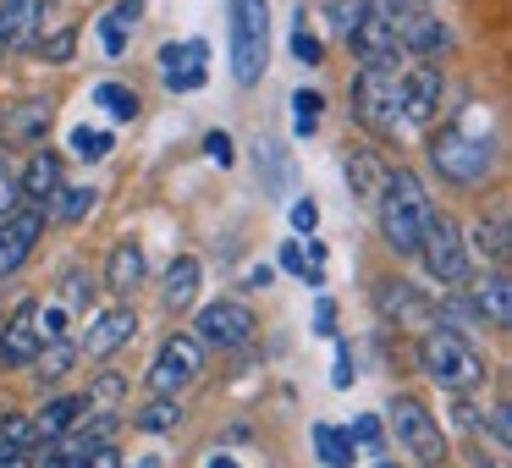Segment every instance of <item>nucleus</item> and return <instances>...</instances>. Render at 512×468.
<instances>
[{"label":"nucleus","instance_id":"obj_27","mask_svg":"<svg viewBox=\"0 0 512 468\" xmlns=\"http://www.w3.org/2000/svg\"><path fill=\"white\" fill-rule=\"evenodd\" d=\"M78 358H83V353H78V342H72V336L45 342V347L34 353V364H28V369H34V386H39V391H61V380L78 369Z\"/></svg>","mask_w":512,"mask_h":468},{"label":"nucleus","instance_id":"obj_41","mask_svg":"<svg viewBox=\"0 0 512 468\" xmlns=\"http://www.w3.org/2000/svg\"><path fill=\"white\" fill-rule=\"evenodd\" d=\"M34 50H39L45 61H72V50H78V28H61V34H50V39L39 34Z\"/></svg>","mask_w":512,"mask_h":468},{"label":"nucleus","instance_id":"obj_33","mask_svg":"<svg viewBox=\"0 0 512 468\" xmlns=\"http://www.w3.org/2000/svg\"><path fill=\"white\" fill-rule=\"evenodd\" d=\"M94 105H100L111 122H138V111H144L138 89H127V83H100V89H94Z\"/></svg>","mask_w":512,"mask_h":468},{"label":"nucleus","instance_id":"obj_32","mask_svg":"<svg viewBox=\"0 0 512 468\" xmlns=\"http://www.w3.org/2000/svg\"><path fill=\"white\" fill-rule=\"evenodd\" d=\"M133 430L138 435H177L182 430V402L177 397H149L144 408L133 413Z\"/></svg>","mask_w":512,"mask_h":468},{"label":"nucleus","instance_id":"obj_46","mask_svg":"<svg viewBox=\"0 0 512 468\" xmlns=\"http://www.w3.org/2000/svg\"><path fill=\"white\" fill-rule=\"evenodd\" d=\"M232 149H237V144H232V133H204V155H210V160H215V166H221V171H226V166H232V160H237Z\"/></svg>","mask_w":512,"mask_h":468},{"label":"nucleus","instance_id":"obj_53","mask_svg":"<svg viewBox=\"0 0 512 468\" xmlns=\"http://www.w3.org/2000/svg\"><path fill=\"white\" fill-rule=\"evenodd\" d=\"M369 6H375V12H386V17H391V12H397V6H402V0H369Z\"/></svg>","mask_w":512,"mask_h":468},{"label":"nucleus","instance_id":"obj_21","mask_svg":"<svg viewBox=\"0 0 512 468\" xmlns=\"http://www.w3.org/2000/svg\"><path fill=\"white\" fill-rule=\"evenodd\" d=\"M474 287H468V303L479 309V320L490 325V331H512V281L507 270H479V276H468Z\"/></svg>","mask_w":512,"mask_h":468},{"label":"nucleus","instance_id":"obj_42","mask_svg":"<svg viewBox=\"0 0 512 468\" xmlns=\"http://www.w3.org/2000/svg\"><path fill=\"white\" fill-rule=\"evenodd\" d=\"M17 204H23V193H17V166L0 155V215H12Z\"/></svg>","mask_w":512,"mask_h":468},{"label":"nucleus","instance_id":"obj_45","mask_svg":"<svg viewBox=\"0 0 512 468\" xmlns=\"http://www.w3.org/2000/svg\"><path fill=\"white\" fill-rule=\"evenodd\" d=\"M353 380H358L353 347H347V342H336V369H331V386H336V391H347V386H353Z\"/></svg>","mask_w":512,"mask_h":468},{"label":"nucleus","instance_id":"obj_38","mask_svg":"<svg viewBox=\"0 0 512 468\" xmlns=\"http://www.w3.org/2000/svg\"><path fill=\"white\" fill-rule=\"evenodd\" d=\"M347 435H353V446L358 452H386V419H380V413H358L353 424H347Z\"/></svg>","mask_w":512,"mask_h":468},{"label":"nucleus","instance_id":"obj_3","mask_svg":"<svg viewBox=\"0 0 512 468\" xmlns=\"http://www.w3.org/2000/svg\"><path fill=\"white\" fill-rule=\"evenodd\" d=\"M501 155H496V138L474 133L468 122H441L430 133V171L452 188H485L496 177Z\"/></svg>","mask_w":512,"mask_h":468},{"label":"nucleus","instance_id":"obj_37","mask_svg":"<svg viewBox=\"0 0 512 468\" xmlns=\"http://www.w3.org/2000/svg\"><path fill=\"white\" fill-rule=\"evenodd\" d=\"M254 155H259V177L270 182V188H287V177H292V160H287V149L276 144V138H259L254 144Z\"/></svg>","mask_w":512,"mask_h":468},{"label":"nucleus","instance_id":"obj_1","mask_svg":"<svg viewBox=\"0 0 512 468\" xmlns=\"http://www.w3.org/2000/svg\"><path fill=\"white\" fill-rule=\"evenodd\" d=\"M435 215V199L424 188V177L413 166H391L386 171V188L375 199V226H380V243L391 248L397 259H413L419 254V237Z\"/></svg>","mask_w":512,"mask_h":468},{"label":"nucleus","instance_id":"obj_8","mask_svg":"<svg viewBox=\"0 0 512 468\" xmlns=\"http://www.w3.org/2000/svg\"><path fill=\"white\" fill-rule=\"evenodd\" d=\"M204 358L210 353H204V342L193 331H171L166 342H160L149 375H144L149 397H182V391H193L204 380Z\"/></svg>","mask_w":512,"mask_h":468},{"label":"nucleus","instance_id":"obj_56","mask_svg":"<svg viewBox=\"0 0 512 468\" xmlns=\"http://www.w3.org/2000/svg\"><path fill=\"white\" fill-rule=\"evenodd\" d=\"M0 56H6V50H0Z\"/></svg>","mask_w":512,"mask_h":468},{"label":"nucleus","instance_id":"obj_16","mask_svg":"<svg viewBox=\"0 0 512 468\" xmlns=\"http://www.w3.org/2000/svg\"><path fill=\"white\" fill-rule=\"evenodd\" d=\"M160 83L171 94H193L210 83V45L204 39H182V45L160 50Z\"/></svg>","mask_w":512,"mask_h":468},{"label":"nucleus","instance_id":"obj_55","mask_svg":"<svg viewBox=\"0 0 512 468\" xmlns=\"http://www.w3.org/2000/svg\"><path fill=\"white\" fill-rule=\"evenodd\" d=\"M375 468H397V463H375Z\"/></svg>","mask_w":512,"mask_h":468},{"label":"nucleus","instance_id":"obj_13","mask_svg":"<svg viewBox=\"0 0 512 468\" xmlns=\"http://www.w3.org/2000/svg\"><path fill=\"white\" fill-rule=\"evenodd\" d=\"M45 226H50L45 204H17L12 215H0V281H12L34 259V248L45 243Z\"/></svg>","mask_w":512,"mask_h":468},{"label":"nucleus","instance_id":"obj_52","mask_svg":"<svg viewBox=\"0 0 512 468\" xmlns=\"http://www.w3.org/2000/svg\"><path fill=\"white\" fill-rule=\"evenodd\" d=\"M204 468H243V463H237V457H226V452H215V457H210V463H204Z\"/></svg>","mask_w":512,"mask_h":468},{"label":"nucleus","instance_id":"obj_4","mask_svg":"<svg viewBox=\"0 0 512 468\" xmlns=\"http://www.w3.org/2000/svg\"><path fill=\"white\" fill-rule=\"evenodd\" d=\"M347 122L364 127L375 144H397L402 111H397V72L386 67H358L347 83Z\"/></svg>","mask_w":512,"mask_h":468},{"label":"nucleus","instance_id":"obj_11","mask_svg":"<svg viewBox=\"0 0 512 468\" xmlns=\"http://www.w3.org/2000/svg\"><path fill=\"white\" fill-rule=\"evenodd\" d=\"M391 28H397L402 56H413V61H435L452 50V28L441 23V12H435L430 0H402L397 12H391Z\"/></svg>","mask_w":512,"mask_h":468},{"label":"nucleus","instance_id":"obj_22","mask_svg":"<svg viewBox=\"0 0 512 468\" xmlns=\"http://www.w3.org/2000/svg\"><path fill=\"white\" fill-rule=\"evenodd\" d=\"M50 0H0V50H28L45 34Z\"/></svg>","mask_w":512,"mask_h":468},{"label":"nucleus","instance_id":"obj_36","mask_svg":"<svg viewBox=\"0 0 512 468\" xmlns=\"http://www.w3.org/2000/svg\"><path fill=\"white\" fill-rule=\"evenodd\" d=\"M34 331H39V347L45 342H61V336H72V309L67 303H34Z\"/></svg>","mask_w":512,"mask_h":468},{"label":"nucleus","instance_id":"obj_5","mask_svg":"<svg viewBox=\"0 0 512 468\" xmlns=\"http://www.w3.org/2000/svg\"><path fill=\"white\" fill-rule=\"evenodd\" d=\"M386 430L397 435V446L413 457V463H446L452 457V441H446L441 419H435V408L419 397V391H391L386 402Z\"/></svg>","mask_w":512,"mask_h":468},{"label":"nucleus","instance_id":"obj_20","mask_svg":"<svg viewBox=\"0 0 512 468\" xmlns=\"http://www.w3.org/2000/svg\"><path fill=\"white\" fill-rule=\"evenodd\" d=\"M50 122H56V105L50 100H23V105H12V111H0V149H34V144H45V133H50Z\"/></svg>","mask_w":512,"mask_h":468},{"label":"nucleus","instance_id":"obj_6","mask_svg":"<svg viewBox=\"0 0 512 468\" xmlns=\"http://www.w3.org/2000/svg\"><path fill=\"white\" fill-rule=\"evenodd\" d=\"M424 265V276L435 281V287H468V276H474V254H468V237L463 226L452 221L446 210L430 215V226H424L419 237V254H413Z\"/></svg>","mask_w":512,"mask_h":468},{"label":"nucleus","instance_id":"obj_54","mask_svg":"<svg viewBox=\"0 0 512 468\" xmlns=\"http://www.w3.org/2000/svg\"><path fill=\"white\" fill-rule=\"evenodd\" d=\"M419 468H446V463H419Z\"/></svg>","mask_w":512,"mask_h":468},{"label":"nucleus","instance_id":"obj_57","mask_svg":"<svg viewBox=\"0 0 512 468\" xmlns=\"http://www.w3.org/2000/svg\"><path fill=\"white\" fill-rule=\"evenodd\" d=\"M0 111H6V105H0Z\"/></svg>","mask_w":512,"mask_h":468},{"label":"nucleus","instance_id":"obj_7","mask_svg":"<svg viewBox=\"0 0 512 468\" xmlns=\"http://www.w3.org/2000/svg\"><path fill=\"white\" fill-rule=\"evenodd\" d=\"M232 6V78L254 89L270 61V0H226Z\"/></svg>","mask_w":512,"mask_h":468},{"label":"nucleus","instance_id":"obj_31","mask_svg":"<svg viewBox=\"0 0 512 468\" xmlns=\"http://www.w3.org/2000/svg\"><path fill=\"white\" fill-rule=\"evenodd\" d=\"M94 292H100V276L89 265H67L56 276V303H67L72 314H89L94 309Z\"/></svg>","mask_w":512,"mask_h":468},{"label":"nucleus","instance_id":"obj_35","mask_svg":"<svg viewBox=\"0 0 512 468\" xmlns=\"http://www.w3.org/2000/svg\"><path fill=\"white\" fill-rule=\"evenodd\" d=\"M325 122V94L320 89H298L292 94V133L298 138H314Z\"/></svg>","mask_w":512,"mask_h":468},{"label":"nucleus","instance_id":"obj_2","mask_svg":"<svg viewBox=\"0 0 512 468\" xmlns=\"http://www.w3.org/2000/svg\"><path fill=\"white\" fill-rule=\"evenodd\" d=\"M413 364H419V375L430 380V386H441L446 397L479 391L490 380V364L474 347V336H457V331H446V325H424V331L413 336Z\"/></svg>","mask_w":512,"mask_h":468},{"label":"nucleus","instance_id":"obj_28","mask_svg":"<svg viewBox=\"0 0 512 468\" xmlns=\"http://www.w3.org/2000/svg\"><path fill=\"white\" fill-rule=\"evenodd\" d=\"M138 17H144V0H116L111 12L100 17V50L105 56H127V45H133L138 34Z\"/></svg>","mask_w":512,"mask_h":468},{"label":"nucleus","instance_id":"obj_23","mask_svg":"<svg viewBox=\"0 0 512 468\" xmlns=\"http://www.w3.org/2000/svg\"><path fill=\"white\" fill-rule=\"evenodd\" d=\"M199 281H204L199 254H177L166 265V276H160V309H166V314H188L193 303H199Z\"/></svg>","mask_w":512,"mask_h":468},{"label":"nucleus","instance_id":"obj_18","mask_svg":"<svg viewBox=\"0 0 512 468\" xmlns=\"http://www.w3.org/2000/svg\"><path fill=\"white\" fill-rule=\"evenodd\" d=\"M105 292L122 303L138 298V287L149 281V259H144V243H133V237H122V243H111V254H105Z\"/></svg>","mask_w":512,"mask_h":468},{"label":"nucleus","instance_id":"obj_51","mask_svg":"<svg viewBox=\"0 0 512 468\" xmlns=\"http://www.w3.org/2000/svg\"><path fill=\"white\" fill-rule=\"evenodd\" d=\"M270 281H276V265H254V270H248V287H270Z\"/></svg>","mask_w":512,"mask_h":468},{"label":"nucleus","instance_id":"obj_14","mask_svg":"<svg viewBox=\"0 0 512 468\" xmlns=\"http://www.w3.org/2000/svg\"><path fill=\"white\" fill-rule=\"evenodd\" d=\"M347 50L358 56V67H386V72H397L402 61V45H397V28H391V17L386 12H375V6H364L358 12V23L347 28Z\"/></svg>","mask_w":512,"mask_h":468},{"label":"nucleus","instance_id":"obj_15","mask_svg":"<svg viewBox=\"0 0 512 468\" xmlns=\"http://www.w3.org/2000/svg\"><path fill=\"white\" fill-rule=\"evenodd\" d=\"M133 336H138V309L116 298L111 309H94V314H89V331L78 336V353L94 358V364H111V358L122 353Z\"/></svg>","mask_w":512,"mask_h":468},{"label":"nucleus","instance_id":"obj_26","mask_svg":"<svg viewBox=\"0 0 512 468\" xmlns=\"http://www.w3.org/2000/svg\"><path fill=\"white\" fill-rule=\"evenodd\" d=\"M83 413H89V397H83V391H50V397L39 402V413H28V419H34L39 441H56V435H67Z\"/></svg>","mask_w":512,"mask_h":468},{"label":"nucleus","instance_id":"obj_12","mask_svg":"<svg viewBox=\"0 0 512 468\" xmlns=\"http://www.w3.org/2000/svg\"><path fill=\"white\" fill-rule=\"evenodd\" d=\"M446 105V72L435 61H413V67L397 72V111L402 127H435Z\"/></svg>","mask_w":512,"mask_h":468},{"label":"nucleus","instance_id":"obj_50","mask_svg":"<svg viewBox=\"0 0 512 468\" xmlns=\"http://www.w3.org/2000/svg\"><path fill=\"white\" fill-rule=\"evenodd\" d=\"M468 452H474V468H507V463H501V452H485V446H468Z\"/></svg>","mask_w":512,"mask_h":468},{"label":"nucleus","instance_id":"obj_49","mask_svg":"<svg viewBox=\"0 0 512 468\" xmlns=\"http://www.w3.org/2000/svg\"><path fill=\"white\" fill-rule=\"evenodd\" d=\"M0 468H34L23 446H0Z\"/></svg>","mask_w":512,"mask_h":468},{"label":"nucleus","instance_id":"obj_39","mask_svg":"<svg viewBox=\"0 0 512 468\" xmlns=\"http://www.w3.org/2000/svg\"><path fill=\"white\" fill-rule=\"evenodd\" d=\"M111 149H116V138L105 133V127H72V155H78V160H89V166H94V160H105Z\"/></svg>","mask_w":512,"mask_h":468},{"label":"nucleus","instance_id":"obj_29","mask_svg":"<svg viewBox=\"0 0 512 468\" xmlns=\"http://www.w3.org/2000/svg\"><path fill=\"white\" fill-rule=\"evenodd\" d=\"M309 441H314V457H320L325 468H353L358 463V446H353V435H347V424L320 419V424H309Z\"/></svg>","mask_w":512,"mask_h":468},{"label":"nucleus","instance_id":"obj_17","mask_svg":"<svg viewBox=\"0 0 512 468\" xmlns=\"http://www.w3.org/2000/svg\"><path fill=\"white\" fill-rule=\"evenodd\" d=\"M386 171H391V160L380 155V149H369V144L342 149V177H347V188H353V204H364V210H375L380 188H386Z\"/></svg>","mask_w":512,"mask_h":468},{"label":"nucleus","instance_id":"obj_34","mask_svg":"<svg viewBox=\"0 0 512 468\" xmlns=\"http://www.w3.org/2000/svg\"><path fill=\"white\" fill-rule=\"evenodd\" d=\"M127 391H133V380L122 375V369H100V375H89V408H122Z\"/></svg>","mask_w":512,"mask_h":468},{"label":"nucleus","instance_id":"obj_24","mask_svg":"<svg viewBox=\"0 0 512 468\" xmlns=\"http://www.w3.org/2000/svg\"><path fill=\"white\" fill-rule=\"evenodd\" d=\"M61 160L50 144H34V155H28V166L17 171V193H23V204H50V193L61 188Z\"/></svg>","mask_w":512,"mask_h":468},{"label":"nucleus","instance_id":"obj_25","mask_svg":"<svg viewBox=\"0 0 512 468\" xmlns=\"http://www.w3.org/2000/svg\"><path fill=\"white\" fill-rule=\"evenodd\" d=\"M463 237H468V254H474V259H485V265L507 270V259H512V226H507V204H496V210H490L485 221L474 226V232H463Z\"/></svg>","mask_w":512,"mask_h":468},{"label":"nucleus","instance_id":"obj_10","mask_svg":"<svg viewBox=\"0 0 512 468\" xmlns=\"http://www.w3.org/2000/svg\"><path fill=\"white\" fill-rule=\"evenodd\" d=\"M369 303H375L380 320L408 331V336H419L424 325H435V298L424 287H413L408 276H375L369 281Z\"/></svg>","mask_w":512,"mask_h":468},{"label":"nucleus","instance_id":"obj_9","mask_svg":"<svg viewBox=\"0 0 512 468\" xmlns=\"http://www.w3.org/2000/svg\"><path fill=\"white\" fill-rule=\"evenodd\" d=\"M193 336L204 342V353H243L259 336V314L243 298H215L193 314Z\"/></svg>","mask_w":512,"mask_h":468},{"label":"nucleus","instance_id":"obj_44","mask_svg":"<svg viewBox=\"0 0 512 468\" xmlns=\"http://www.w3.org/2000/svg\"><path fill=\"white\" fill-rule=\"evenodd\" d=\"M292 56H298L303 67H320V61H325V45L309 34V28H298V34H292Z\"/></svg>","mask_w":512,"mask_h":468},{"label":"nucleus","instance_id":"obj_47","mask_svg":"<svg viewBox=\"0 0 512 468\" xmlns=\"http://www.w3.org/2000/svg\"><path fill=\"white\" fill-rule=\"evenodd\" d=\"M314 226H320V204H314V199H292V232H309L314 237Z\"/></svg>","mask_w":512,"mask_h":468},{"label":"nucleus","instance_id":"obj_40","mask_svg":"<svg viewBox=\"0 0 512 468\" xmlns=\"http://www.w3.org/2000/svg\"><path fill=\"white\" fill-rule=\"evenodd\" d=\"M0 446H23V452H34L39 446V430L28 413H0Z\"/></svg>","mask_w":512,"mask_h":468},{"label":"nucleus","instance_id":"obj_19","mask_svg":"<svg viewBox=\"0 0 512 468\" xmlns=\"http://www.w3.org/2000/svg\"><path fill=\"white\" fill-rule=\"evenodd\" d=\"M34 303L39 298H23L6 320H0V369H28V364H34V353H39Z\"/></svg>","mask_w":512,"mask_h":468},{"label":"nucleus","instance_id":"obj_43","mask_svg":"<svg viewBox=\"0 0 512 468\" xmlns=\"http://www.w3.org/2000/svg\"><path fill=\"white\" fill-rule=\"evenodd\" d=\"M72 468H127V463H122V452H116V441H105V446H89Z\"/></svg>","mask_w":512,"mask_h":468},{"label":"nucleus","instance_id":"obj_48","mask_svg":"<svg viewBox=\"0 0 512 468\" xmlns=\"http://www.w3.org/2000/svg\"><path fill=\"white\" fill-rule=\"evenodd\" d=\"M314 331H320V336H336V303H331V298L314 303Z\"/></svg>","mask_w":512,"mask_h":468},{"label":"nucleus","instance_id":"obj_30","mask_svg":"<svg viewBox=\"0 0 512 468\" xmlns=\"http://www.w3.org/2000/svg\"><path fill=\"white\" fill-rule=\"evenodd\" d=\"M94 204H100V188H94V182H78V188H67V182H61L56 193H50V221H61V226H78L83 215H94Z\"/></svg>","mask_w":512,"mask_h":468}]
</instances>
